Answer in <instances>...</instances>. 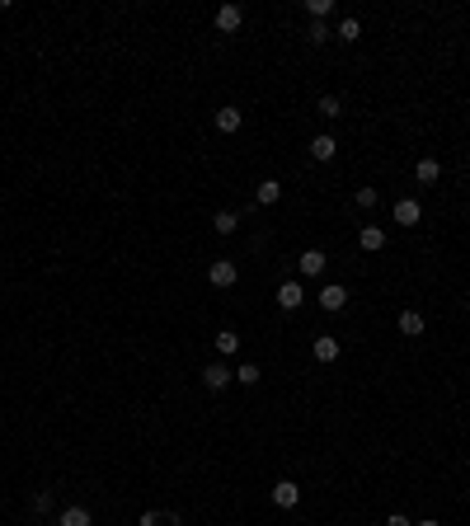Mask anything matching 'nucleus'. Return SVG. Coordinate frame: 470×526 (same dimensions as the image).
Instances as JSON below:
<instances>
[{
    "label": "nucleus",
    "instance_id": "27",
    "mask_svg": "<svg viewBox=\"0 0 470 526\" xmlns=\"http://www.w3.org/2000/svg\"><path fill=\"white\" fill-rule=\"evenodd\" d=\"M386 526H414V522H409L405 512H391V517H386Z\"/></svg>",
    "mask_w": 470,
    "mask_h": 526
},
{
    "label": "nucleus",
    "instance_id": "20",
    "mask_svg": "<svg viewBox=\"0 0 470 526\" xmlns=\"http://www.w3.org/2000/svg\"><path fill=\"white\" fill-rule=\"evenodd\" d=\"M235 381H240V386H259V381H264V372H259L254 362H240V367H235Z\"/></svg>",
    "mask_w": 470,
    "mask_h": 526
},
{
    "label": "nucleus",
    "instance_id": "1",
    "mask_svg": "<svg viewBox=\"0 0 470 526\" xmlns=\"http://www.w3.org/2000/svg\"><path fill=\"white\" fill-rule=\"evenodd\" d=\"M207 282H212V287H221V292H226V287H235V282H240V268H235V259H212V268H207Z\"/></svg>",
    "mask_w": 470,
    "mask_h": 526
},
{
    "label": "nucleus",
    "instance_id": "14",
    "mask_svg": "<svg viewBox=\"0 0 470 526\" xmlns=\"http://www.w3.org/2000/svg\"><path fill=\"white\" fill-rule=\"evenodd\" d=\"M358 245L367 249V254H376V249H386V231H381V226H362V231H358Z\"/></svg>",
    "mask_w": 470,
    "mask_h": 526
},
{
    "label": "nucleus",
    "instance_id": "9",
    "mask_svg": "<svg viewBox=\"0 0 470 526\" xmlns=\"http://www.w3.org/2000/svg\"><path fill=\"white\" fill-rule=\"evenodd\" d=\"M212 123H217V132H240V127H245V113L235 109V104H226V109H217Z\"/></svg>",
    "mask_w": 470,
    "mask_h": 526
},
{
    "label": "nucleus",
    "instance_id": "11",
    "mask_svg": "<svg viewBox=\"0 0 470 526\" xmlns=\"http://www.w3.org/2000/svg\"><path fill=\"white\" fill-rule=\"evenodd\" d=\"M339 155V141L334 137H311V160H320V165H329Z\"/></svg>",
    "mask_w": 470,
    "mask_h": 526
},
{
    "label": "nucleus",
    "instance_id": "19",
    "mask_svg": "<svg viewBox=\"0 0 470 526\" xmlns=\"http://www.w3.org/2000/svg\"><path fill=\"white\" fill-rule=\"evenodd\" d=\"M334 38H339V43H358V38H362V24H358V19H339Z\"/></svg>",
    "mask_w": 470,
    "mask_h": 526
},
{
    "label": "nucleus",
    "instance_id": "3",
    "mask_svg": "<svg viewBox=\"0 0 470 526\" xmlns=\"http://www.w3.org/2000/svg\"><path fill=\"white\" fill-rule=\"evenodd\" d=\"M325 268H329L325 249H306V254H301V259H297V273H301V278H320Z\"/></svg>",
    "mask_w": 470,
    "mask_h": 526
},
{
    "label": "nucleus",
    "instance_id": "26",
    "mask_svg": "<svg viewBox=\"0 0 470 526\" xmlns=\"http://www.w3.org/2000/svg\"><path fill=\"white\" fill-rule=\"evenodd\" d=\"M52 508V489H43V494H33V512H47Z\"/></svg>",
    "mask_w": 470,
    "mask_h": 526
},
{
    "label": "nucleus",
    "instance_id": "24",
    "mask_svg": "<svg viewBox=\"0 0 470 526\" xmlns=\"http://www.w3.org/2000/svg\"><path fill=\"white\" fill-rule=\"evenodd\" d=\"M329 10H334V0H306V15L311 19H325Z\"/></svg>",
    "mask_w": 470,
    "mask_h": 526
},
{
    "label": "nucleus",
    "instance_id": "12",
    "mask_svg": "<svg viewBox=\"0 0 470 526\" xmlns=\"http://www.w3.org/2000/svg\"><path fill=\"white\" fill-rule=\"evenodd\" d=\"M414 179H419L423 188H428V184H438V179H442V165L433 160V155H423L419 165H414Z\"/></svg>",
    "mask_w": 470,
    "mask_h": 526
},
{
    "label": "nucleus",
    "instance_id": "21",
    "mask_svg": "<svg viewBox=\"0 0 470 526\" xmlns=\"http://www.w3.org/2000/svg\"><path fill=\"white\" fill-rule=\"evenodd\" d=\"M137 526H179V517L174 512H141Z\"/></svg>",
    "mask_w": 470,
    "mask_h": 526
},
{
    "label": "nucleus",
    "instance_id": "2",
    "mask_svg": "<svg viewBox=\"0 0 470 526\" xmlns=\"http://www.w3.org/2000/svg\"><path fill=\"white\" fill-rule=\"evenodd\" d=\"M231 381H235V372L226 367V362H207V367H203V386L207 390H226Z\"/></svg>",
    "mask_w": 470,
    "mask_h": 526
},
{
    "label": "nucleus",
    "instance_id": "15",
    "mask_svg": "<svg viewBox=\"0 0 470 526\" xmlns=\"http://www.w3.org/2000/svg\"><path fill=\"white\" fill-rule=\"evenodd\" d=\"M278 198H282V184H278V179H264V184L254 188V202H259V207H273Z\"/></svg>",
    "mask_w": 470,
    "mask_h": 526
},
{
    "label": "nucleus",
    "instance_id": "6",
    "mask_svg": "<svg viewBox=\"0 0 470 526\" xmlns=\"http://www.w3.org/2000/svg\"><path fill=\"white\" fill-rule=\"evenodd\" d=\"M278 306L282 310H301L306 306V287H301V282H282L278 287Z\"/></svg>",
    "mask_w": 470,
    "mask_h": 526
},
{
    "label": "nucleus",
    "instance_id": "5",
    "mask_svg": "<svg viewBox=\"0 0 470 526\" xmlns=\"http://www.w3.org/2000/svg\"><path fill=\"white\" fill-rule=\"evenodd\" d=\"M297 503H301V489H297V484H292V480H278V484H273V508L292 512V508H297Z\"/></svg>",
    "mask_w": 470,
    "mask_h": 526
},
{
    "label": "nucleus",
    "instance_id": "23",
    "mask_svg": "<svg viewBox=\"0 0 470 526\" xmlns=\"http://www.w3.org/2000/svg\"><path fill=\"white\" fill-rule=\"evenodd\" d=\"M306 38H311V47H320V43H329V38H334V33H329V24H325V19H315V24H311V33H306Z\"/></svg>",
    "mask_w": 470,
    "mask_h": 526
},
{
    "label": "nucleus",
    "instance_id": "25",
    "mask_svg": "<svg viewBox=\"0 0 470 526\" xmlns=\"http://www.w3.org/2000/svg\"><path fill=\"white\" fill-rule=\"evenodd\" d=\"M353 198H358V207H376V202H381V193H376V188H358Z\"/></svg>",
    "mask_w": 470,
    "mask_h": 526
},
{
    "label": "nucleus",
    "instance_id": "18",
    "mask_svg": "<svg viewBox=\"0 0 470 526\" xmlns=\"http://www.w3.org/2000/svg\"><path fill=\"white\" fill-rule=\"evenodd\" d=\"M212 231L217 235H235L240 231V217H235V212H217V217H212Z\"/></svg>",
    "mask_w": 470,
    "mask_h": 526
},
{
    "label": "nucleus",
    "instance_id": "16",
    "mask_svg": "<svg viewBox=\"0 0 470 526\" xmlns=\"http://www.w3.org/2000/svg\"><path fill=\"white\" fill-rule=\"evenodd\" d=\"M400 334H405V339H419L423 334V310H405V315H400Z\"/></svg>",
    "mask_w": 470,
    "mask_h": 526
},
{
    "label": "nucleus",
    "instance_id": "17",
    "mask_svg": "<svg viewBox=\"0 0 470 526\" xmlns=\"http://www.w3.org/2000/svg\"><path fill=\"white\" fill-rule=\"evenodd\" d=\"M240 343H245V339H240L235 329H221V334H217V353L221 357H235V353H240Z\"/></svg>",
    "mask_w": 470,
    "mask_h": 526
},
{
    "label": "nucleus",
    "instance_id": "22",
    "mask_svg": "<svg viewBox=\"0 0 470 526\" xmlns=\"http://www.w3.org/2000/svg\"><path fill=\"white\" fill-rule=\"evenodd\" d=\"M339 113H344V99H339V94H325V99H320V118H339Z\"/></svg>",
    "mask_w": 470,
    "mask_h": 526
},
{
    "label": "nucleus",
    "instance_id": "4",
    "mask_svg": "<svg viewBox=\"0 0 470 526\" xmlns=\"http://www.w3.org/2000/svg\"><path fill=\"white\" fill-rule=\"evenodd\" d=\"M344 306H348V287H344V282H329L325 292H320V310H329V315H339Z\"/></svg>",
    "mask_w": 470,
    "mask_h": 526
},
{
    "label": "nucleus",
    "instance_id": "8",
    "mask_svg": "<svg viewBox=\"0 0 470 526\" xmlns=\"http://www.w3.org/2000/svg\"><path fill=\"white\" fill-rule=\"evenodd\" d=\"M311 357H315V362H325V367H329V362H339V339L320 334V339L311 343Z\"/></svg>",
    "mask_w": 470,
    "mask_h": 526
},
{
    "label": "nucleus",
    "instance_id": "13",
    "mask_svg": "<svg viewBox=\"0 0 470 526\" xmlns=\"http://www.w3.org/2000/svg\"><path fill=\"white\" fill-rule=\"evenodd\" d=\"M57 526H94V517H90V508H80V503H71V508H62Z\"/></svg>",
    "mask_w": 470,
    "mask_h": 526
},
{
    "label": "nucleus",
    "instance_id": "10",
    "mask_svg": "<svg viewBox=\"0 0 470 526\" xmlns=\"http://www.w3.org/2000/svg\"><path fill=\"white\" fill-rule=\"evenodd\" d=\"M240 24H245V10H240V5H221L217 10V29L221 33H235Z\"/></svg>",
    "mask_w": 470,
    "mask_h": 526
},
{
    "label": "nucleus",
    "instance_id": "28",
    "mask_svg": "<svg viewBox=\"0 0 470 526\" xmlns=\"http://www.w3.org/2000/svg\"><path fill=\"white\" fill-rule=\"evenodd\" d=\"M414 526H442V522H414Z\"/></svg>",
    "mask_w": 470,
    "mask_h": 526
},
{
    "label": "nucleus",
    "instance_id": "7",
    "mask_svg": "<svg viewBox=\"0 0 470 526\" xmlns=\"http://www.w3.org/2000/svg\"><path fill=\"white\" fill-rule=\"evenodd\" d=\"M423 221V207L414 198H400L395 202V226H419Z\"/></svg>",
    "mask_w": 470,
    "mask_h": 526
}]
</instances>
